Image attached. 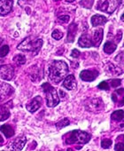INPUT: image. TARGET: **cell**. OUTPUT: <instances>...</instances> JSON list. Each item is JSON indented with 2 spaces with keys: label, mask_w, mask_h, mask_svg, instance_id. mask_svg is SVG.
<instances>
[{
  "label": "cell",
  "mask_w": 124,
  "mask_h": 151,
  "mask_svg": "<svg viewBox=\"0 0 124 151\" xmlns=\"http://www.w3.org/2000/svg\"><path fill=\"white\" fill-rule=\"evenodd\" d=\"M68 73V66L63 60H54L49 68V78L55 84L64 79Z\"/></svg>",
  "instance_id": "obj_1"
},
{
  "label": "cell",
  "mask_w": 124,
  "mask_h": 151,
  "mask_svg": "<svg viewBox=\"0 0 124 151\" xmlns=\"http://www.w3.org/2000/svg\"><path fill=\"white\" fill-rule=\"evenodd\" d=\"M43 45V40L40 38L31 39V37L25 38L19 45L18 49L23 52H31L33 55H36L41 50Z\"/></svg>",
  "instance_id": "obj_2"
},
{
  "label": "cell",
  "mask_w": 124,
  "mask_h": 151,
  "mask_svg": "<svg viewBox=\"0 0 124 151\" xmlns=\"http://www.w3.org/2000/svg\"><path fill=\"white\" fill-rule=\"evenodd\" d=\"M68 137L65 139L66 144H86L91 139V135L81 130L72 131L70 133L67 135Z\"/></svg>",
  "instance_id": "obj_3"
},
{
  "label": "cell",
  "mask_w": 124,
  "mask_h": 151,
  "mask_svg": "<svg viewBox=\"0 0 124 151\" xmlns=\"http://www.w3.org/2000/svg\"><path fill=\"white\" fill-rule=\"evenodd\" d=\"M43 92L46 95V104L50 108H53L57 106L59 102V98L57 94V91L53 86H51L48 83H44L42 86Z\"/></svg>",
  "instance_id": "obj_4"
},
{
  "label": "cell",
  "mask_w": 124,
  "mask_h": 151,
  "mask_svg": "<svg viewBox=\"0 0 124 151\" xmlns=\"http://www.w3.org/2000/svg\"><path fill=\"white\" fill-rule=\"evenodd\" d=\"M119 4L120 0H99L98 2L97 9L98 11L111 14L118 7Z\"/></svg>",
  "instance_id": "obj_5"
},
{
  "label": "cell",
  "mask_w": 124,
  "mask_h": 151,
  "mask_svg": "<svg viewBox=\"0 0 124 151\" xmlns=\"http://www.w3.org/2000/svg\"><path fill=\"white\" fill-rule=\"evenodd\" d=\"M85 108L88 111L97 113L104 109V103L101 99H91L88 102H86Z\"/></svg>",
  "instance_id": "obj_6"
},
{
  "label": "cell",
  "mask_w": 124,
  "mask_h": 151,
  "mask_svg": "<svg viewBox=\"0 0 124 151\" xmlns=\"http://www.w3.org/2000/svg\"><path fill=\"white\" fill-rule=\"evenodd\" d=\"M14 77V69L12 65H2L0 66V78L4 80H11Z\"/></svg>",
  "instance_id": "obj_7"
},
{
  "label": "cell",
  "mask_w": 124,
  "mask_h": 151,
  "mask_svg": "<svg viewBox=\"0 0 124 151\" xmlns=\"http://www.w3.org/2000/svg\"><path fill=\"white\" fill-rule=\"evenodd\" d=\"M98 76V72L97 70H83L80 73V78L85 82L94 81Z\"/></svg>",
  "instance_id": "obj_8"
},
{
  "label": "cell",
  "mask_w": 124,
  "mask_h": 151,
  "mask_svg": "<svg viewBox=\"0 0 124 151\" xmlns=\"http://www.w3.org/2000/svg\"><path fill=\"white\" fill-rule=\"evenodd\" d=\"M42 102H43V100H42V97L41 96H36L35 97L33 100H31L26 106L27 109L30 112V113H34L36 112L37 109H40L41 105H42Z\"/></svg>",
  "instance_id": "obj_9"
},
{
  "label": "cell",
  "mask_w": 124,
  "mask_h": 151,
  "mask_svg": "<svg viewBox=\"0 0 124 151\" xmlns=\"http://www.w3.org/2000/svg\"><path fill=\"white\" fill-rule=\"evenodd\" d=\"M13 8L12 0H0V15H7Z\"/></svg>",
  "instance_id": "obj_10"
},
{
  "label": "cell",
  "mask_w": 124,
  "mask_h": 151,
  "mask_svg": "<svg viewBox=\"0 0 124 151\" xmlns=\"http://www.w3.org/2000/svg\"><path fill=\"white\" fill-rule=\"evenodd\" d=\"M14 92V88L6 83H0V101L5 100Z\"/></svg>",
  "instance_id": "obj_11"
},
{
  "label": "cell",
  "mask_w": 124,
  "mask_h": 151,
  "mask_svg": "<svg viewBox=\"0 0 124 151\" xmlns=\"http://www.w3.org/2000/svg\"><path fill=\"white\" fill-rule=\"evenodd\" d=\"M103 29H98L93 32V36L91 38V42H92V46L95 47H98L102 42L103 39Z\"/></svg>",
  "instance_id": "obj_12"
},
{
  "label": "cell",
  "mask_w": 124,
  "mask_h": 151,
  "mask_svg": "<svg viewBox=\"0 0 124 151\" xmlns=\"http://www.w3.org/2000/svg\"><path fill=\"white\" fill-rule=\"evenodd\" d=\"M76 86H77V83H76V78L74 75L68 76L63 82V86L70 91L75 90L76 88Z\"/></svg>",
  "instance_id": "obj_13"
},
{
  "label": "cell",
  "mask_w": 124,
  "mask_h": 151,
  "mask_svg": "<svg viewBox=\"0 0 124 151\" xmlns=\"http://www.w3.org/2000/svg\"><path fill=\"white\" fill-rule=\"evenodd\" d=\"M78 45L79 46L83 48H89L92 46V42H91V37L88 34H83L80 37L78 40Z\"/></svg>",
  "instance_id": "obj_14"
},
{
  "label": "cell",
  "mask_w": 124,
  "mask_h": 151,
  "mask_svg": "<svg viewBox=\"0 0 124 151\" xmlns=\"http://www.w3.org/2000/svg\"><path fill=\"white\" fill-rule=\"evenodd\" d=\"M27 142V138L25 136H22V137H19L17 138L12 144V149L13 150H21L25 144Z\"/></svg>",
  "instance_id": "obj_15"
},
{
  "label": "cell",
  "mask_w": 124,
  "mask_h": 151,
  "mask_svg": "<svg viewBox=\"0 0 124 151\" xmlns=\"http://www.w3.org/2000/svg\"><path fill=\"white\" fill-rule=\"evenodd\" d=\"M107 22V19L103 16V15H99V14H95L91 17V24L92 26L96 27L98 25H102L105 24Z\"/></svg>",
  "instance_id": "obj_16"
},
{
  "label": "cell",
  "mask_w": 124,
  "mask_h": 151,
  "mask_svg": "<svg viewBox=\"0 0 124 151\" xmlns=\"http://www.w3.org/2000/svg\"><path fill=\"white\" fill-rule=\"evenodd\" d=\"M77 30V25L76 23H72L68 28V42H74Z\"/></svg>",
  "instance_id": "obj_17"
},
{
  "label": "cell",
  "mask_w": 124,
  "mask_h": 151,
  "mask_svg": "<svg viewBox=\"0 0 124 151\" xmlns=\"http://www.w3.org/2000/svg\"><path fill=\"white\" fill-rule=\"evenodd\" d=\"M0 132H2L6 138H11L14 134V131L9 124H4L0 127Z\"/></svg>",
  "instance_id": "obj_18"
},
{
  "label": "cell",
  "mask_w": 124,
  "mask_h": 151,
  "mask_svg": "<svg viewBox=\"0 0 124 151\" xmlns=\"http://www.w3.org/2000/svg\"><path fill=\"white\" fill-rule=\"evenodd\" d=\"M106 69L107 71L111 74V75H113V76H117L119 74H121V69L117 67V66H114L113 63L111 62H108L106 64Z\"/></svg>",
  "instance_id": "obj_19"
},
{
  "label": "cell",
  "mask_w": 124,
  "mask_h": 151,
  "mask_svg": "<svg viewBox=\"0 0 124 151\" xmlns=\"http://www.w3.org/2000/svg\"><path fill=\"white\" fill-rule=\"evenodd\" d=\"M116 50V45L112 42H106L104 46V52L107 54L113 53Z\"/></svg>",
  "instance_id": "obj_20"
},
{
  "label": "cell",
  "mask_w": 124,
  "mask_h": 151,
  "mask_svg": "<svg viewBox=\"0 0 124 151\" xmlns=\"http://www.w3.org/2000/svg\"><path fill=\"white\" fill-rule=\"evenodd\" d=\"M10 116V111L6 108H0V121H5Z\"/></svg>",
  "instance_id": "obj_21"
},
{
  "label": "cell",
  "mask_w": 124,
  "mask_h": 151,
  "mask_svg": "<svg viewBox=\"0 0 124 151\" xmlns=\"http://www.w3.org/2000/svg\"><path fill=\"white\" fill-rule=\"evenodd\" d=\"M123 110H116L112 114V119L114 121H121L123 119Z\"/></svg>",
  "instance_id": "obj_22"
},
{
  "label": "cell",
  "mask_w": 124,
  "mask_h": 151,
  "mask_svg": "<svg viewBox=\"0 0 124 151\" xmlns=\"http://www.w3.org/2000/svg\"><path fill=\"white\" fill-rule=\"evenodd\" d=\"M14 61L18 66H21V65L25 64V62H26V58H25L24 55L19 54V55H17V56H15V57L14 58Z\"/></svg>",
  "instance_id": "obj_23"
},
{
  "label": "cell",
  "mask_w": 124,
  "mask_h": 151,
  "mask_svg": "<svg viewBox=\"0 0 124 151\" xmlns=\"http://www.w3.org/2000/svg\"><path fill=\"white\" fill-rule=\"evenodd\" d=\"M69 119L68 118H63L62 120H60L59 122H58L57 124H56V126H57V128H58V130H60V129H62V128H64V127H66V126H68V124H69Z\"/></svg>",
  "instance_id": "obj_24"
},
{
  "label": "cell",
  "mask_w": 124,
  "mask_h": 151,
  "mask_svg": "<svg viewBox=\"0 0 124 151\" xmlns=\"http://www.w3.org/2000/svg\"><path fill=\"white\" fill-rule=\"evenodd\" d=\"M63 36H64L63 32H61V31H60V30H58V29H55V30H53V32H52V34H51V37H52L54 39H56V40H59V39H61L62 37H63Z\"/></svg>",
  "instance_id": "obj_25"
},
{
  "label": "cell",
  "mask_w": 124,
  "mask_h": 151,
  "mask_svg": "<svg viewBox=\"0 0 124 151\" xmlns=\"http://www.w3.org/2000/svg\"><path fill=\"white\" fill-rule=\"evenodd\" d=\"M9 52V46L8 45H3L0 48V57L3 58L5 56H6Z\"/></svg>",
  "instance_id": "obj_26"
},
{
  "label": "cell",
  "mask_w": 124,
  "mask_h": 151,
  "mask_svg": "<svg viewBox=\"0 0 124 151\" xmlns=\"http://www.w3.org/2000/svg\"><path fill=\"white\" fill-rule=\"evenodd\" d=\"M80 4H81V6H83L85 8H91L92 4H93V0H82Z\"/></svg>",
  "instance_id": "obj_27"
},
{
  "label": "cell",
  "mask_w": 124,
  "mask_h": 151,
  "mask_svg": "<svg viewBox=\"0 0 124 151\" xmlns=\"http://www.w3.org/2000/svg\"><path fill=\"white\" fill-rule=\"evenodd\" d=\"M112 143H113L112 139H103L101 141V146H102L103 148H108V147H110V146L112 145Z\"/></svg>",
  "instance_id": "obj_28"
},
{
  "label": "cell",
  "mask_w": 124,
  "mask_h": 151,
  "mask_svg": "<svg viewBox=\"0 0 124 151\" xmlns=\"http://www.w3.org/2000/svg\"><path fill=\"white\" fill-rule=\"evenodd\" d=\"M99 89H101V90H108L109 89V86H108V83L107 82H101L99 85H98V86Z\"/></svg>",
  "instance_id": "obj_29"
},
{
  "label": "cell",
  "mask_w": 124,
  "mask_h": 151,
  "mask_svg": "<svg viewBox=\"0 0 124 151\" xmlns=\"http://www.w3.org/2000/svg\"><path fill=\"white\" fill-rule=\"evenodd\" d=\"M69 16L68 15H62L58 18V21L61 22L62 23H68L69 22Z\"/></svg>",
  "instance_id": "obj_30"
},
{
  "label": "cell",
  "mask_w": 124,
  "mask_h": 151,
  "mask_svg": "<svg viewBox=\"0 0 124 151\" xmlns=\"http://www.w3.org/2000/svg\"><path fill=\"white\" fill-rule=\"evenodd\" d=\"M120 85V79H113L111 81V86L113 87V88L118 87Z\"/></svg>",
  "instance_id": "obj_31"
},
{
  "label": "cell",
  "mask_w": 124,
  "mask_h": 151,
  "mask_svg": "<svg viewBox=\"0 0 124 151\" xmlns=\"http://www.w3.org/2000/svg\"><path fill=\"white\" fill-rule=\"evenodd\" d=\"M80 56V52L77 50V49H74L73 51H72V52H71V57H73V58H78Z\"/></svg>",
  "instance_id": "obj_32"
},
{
  "label": "cell",
  "mask_w": 124,
  "mask_h": 151,
  "mask_svg": "<svg viewBox=\"0 0 124 151\" xmlns=\"http://www.w3.org/2000/svg\"><path fill=\"white\" fill-rule=\"evenodd\" d=\"M114 149L116 151H118V150L122 151L123 150V143H117L116 146H115V147H114Z\"/></svg>",
  "instance_id": "obj_33"
},
{
  "label": "cell",
  "mask_w": 124,
  "mask_h": 151,
  "mask_svg": "<svg viewBox=\"0 0 124 151\" xmlns=\"http://www.w3.org/2000/svg\"><path fill=\"white\" fill-rule=\"evenodd\" d=\"M4 142V139L2 138V136L1 135H0V144H2Z\"/></svg>",
  "instance_id": "obj_34"
},
{
  "label": "cell",
  "mask_w": 124,
  "mask_h": 151,
  "mask_svg": "<svg viewBox=\"0 0 124 151\" xmlns=\"http://www.w3.org/2000/svg\"><path fill=\"white\" fill-rule=\"evenodd\" d=\"M2 43H3V39H2L1 37H0V45H2Z\"/></svg>",
  "instance_id": "obj_35"
},
{
  "label": "cell",
  "mask_w": 124,
  "mask_h": 151,
  "mask_svg": "<svg viewBox=\"0 0 124 151\" xmlns=\"http://www.w3.org/2000/svg\"><path fill=\"white\" fill-rule=\"evenodd\" d=\"M67 1H68V2H69V3H71V2H74L75 0H67Z\"/></svg>",
  "instance_id": "obj_36"
},
{
  "label": "cell",
  "mask_w": 124,
  "mask_h": 151,
  "mask_svg": "<svg viewBox=\"0 0 124 151\" xmlns=\"http://www.w3.org/2000/svg\"><path fill=\"white\" fill-rule=\"evenodd\" d=\"M54 1H58V0H54Z\"/></svg>",
  "instance_id": "obj_37"
}]
</instances>
